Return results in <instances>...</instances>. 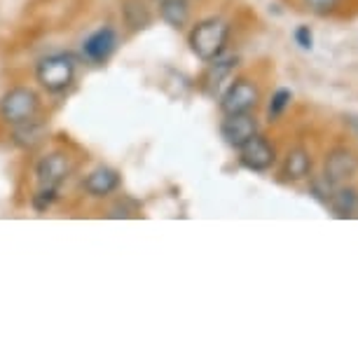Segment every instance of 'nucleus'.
<instances>
[{"mask_svg": "<svg viewBox=\"0 0 358 358\" xmlns=\"http://www.w3.org/2000/svg\"><path fill=\"white\" fill-rule=\"evenodd\" d=\"M358 173V157L347 148H335L328 152L326 166H323V178L330 180L335 187L347 185L351 178Z\"/></svg>", "mask_w": 358, "mask_h": 358, "instance_id": "obj_7", "label": "nucleus"}, {"mask_svg": "<svg viewBox=\"0 0 358 358\" xmlns=\"http://www.w3.org/2000/svg\"><path fill=\"white\" fill-rule=\"evenodd\" d=\"M120 187V173L110 166H99L85 178V190L92 197H108Z\"/></svg>", "mask_w": 358, "mask_h": 358, "instance_id": "obj_11", "label": "nucleus"}, {"mask_svg": "<svg viewBox=\"0 0 358 358\" xmlns=\"http://www.w3.org/2000/svg\"><path fill=\"white\" fill-rule=\"evenodd\" d=\"M190 50L199 62H215L222 57L229 40V24L220 17H208L190 31Z\"/></svg>", "mask_w": 358, "mask_h": 358, "instance_id": "obj_1", "label": "nucleus"}, {"mask_svg": "<svg viewBox=\"0 0 358 358\" xmlns=\"http://www.w3.org/2000/svg\"><path fill=\"white\" fill-rule=\"evenodd\" d=\"M293 38H295V43H297V47H300V50L309 52L314 47V33H312V29H309L307 24L297 26L295 33H293Z\"/></svg>", "mask_w": 358, "mask_h": 358, "instance_id": "obj_20", "label": "nucleus"}, {"mask_svg": "<svg viewBox=\"0 0 358 358\" xmlns=\"http://www.w3.org/2000/svg\"><path fill=\"white\" fill-rule=\"evenodd\" d=\"M69 173H71V162L64 152L45 155V157L38 162V169H36L40 187H47V190H57V187L69 178Z\"/></svg>", "mask_w": 358, "mask_h": 358, "instance_id": "obj_8", "label": "nucleus"}, {"mask_svg": "<svg viewBox=\"0 0 358 358\" xmlns=\"http://www.w3.org/2000/svg\"><path fill=\"white\" fill-rule=\"evenodd\" d=\"M330 211H333L335 218H351L358 211V192L354 187L347 185H337L333 194H330L328 201Z\"/></svg>", "mask_w": 358, "mask_h": 358, "instance_id": "obj_12", "label": "nucleus"}, {"mask_svg": "<svg viewBox=\"0 0 358 358\" xmlns=\"http://www.w3.org/2000/svg\"><path fill=\"white\" fill-rule=\"evenodd\" d=\"M290 101H293V92L286 90V87H281V90H276L272 94V99H269V103H267V120L269 122H276V120L286 113Z\"/></svg>", "mask_w": 358, "mask_h": 358, "instance_id": "obj_17", "label": "nucleus"}, {"mask_svg": "<svg viewBox=\"0 0 358 358\" xmlns=\"http://www.w3.org/2000/svg\"><path fill=\"white\" fill-rule=\"evenodd\" d=\"M258 134V120L253 113H236L225 115V120L220 122V136L229 148L239 150L246 141H251Z\"/></svg>", "mask_w": 358, "mask_h": 358, "instance_id": "obj_6", "label": "nucleus"}, {"mask_svg": "<svg viewBox=\"0 0 358 358\" xmlns=\"http://www.w3.org/2000/svg\"><path fill=\"white\" fill-rule=\"evenodd\" d=\"M281 176L290 183H297V180H305L312 176V155H309L305 148H293L286 159H283L281 166Z\"/></svg>", "mask_w": 358, "mask_h": 358, "instance_id": "obj_10", "label": "nucleus"}, {"mask_svg": "<svg viewBox=\"0 0 358 358\" xmlns=\"http://www.w3.org/2000/svg\"><path fill=\"white\" fill-rule=\"evenodd\" d=\"M36 78L40 87H45L52 94L69 90L73 80H76V59L69 57V54H52V57L40 59Z\"/></svg>", "mask_w": 358, "mask_h": 358, "instance_id": "obj_2", "label": "nucleus"}, {"mask_svg": "<svg viewBox=\"0 0 358 358\" xmlns=\"http://www.w3.org/2000/svg\"><path fill=\"white\" fill-rule=\"evenodd\" d=\"M57 199V190H47V187H40V192L33 197V206L38 208V211H45V208L52 206V201Z\"/></svg>", "mask_w": 358, "mask_h": 358, "instance_id": "obj_21", "label": "nucleus"}, {"mask_svg": "<svg viewBox=\"0 0 358 358\" xmlns=\"http://www.w3.org/2000/svg\"><path fill=\"white\" fill-rule=\"evenodd\" d=\"M40 99L38 94L29 90V87H15L0 99V117L8 124H22L29 122L38 115Z\"/></svg>", "mask_w": 358, "mask_h": 358, "instance_id": "obj_3", "label": "nucleus"}, {"mask_svg": "<svg viewBox=\"0 0 358 358\" xmlns=\"http://www.w3.org/2000/svg\"><path fill=\"white\" fill-rule=\"evenodd\" d=\"M122 15H124V22L129 29L138 31V29H145L150 26V12L141 0H124L122 5Z\"/></svg>", "mask_w": 358, "mask_h": 358, "instance_id": "obj_16", "label": "nucleus"}, {"mask_svg": "<svg viewBox=\"0 0 358 358\" xmlns=\"http://www.w3.org/2000/svg\"><path fill=\"white\" fill-rule=\"evenodd\" d=\"M159 15L171 29H183L190 22L187 0H159Z\"/></svg>", "mask_w": 358, "mask_h": 358, "instance_id": "obj_14", "label": "nucleus"}, {"mask_svg": "<svg viewBox=\"0 0 358 358\" xmlns=\"http://www.w3.org/2000/svg\"><path fill=\"white\" fill-rule=\"evenodd\" d=\"M260 103V92L255 83L251 80H234L227 87L225 94L220 96V110L225 115H236V113H253L255 106Z\"/></svg>", "mask_w": 358, "mask_h": 358, "instance_id": "obj_4", "label": "nucleus"}, {"mask_svg": "<svg viewBox=\"0 0 358 358\" xmlns=\"http://www.w3.org/2000/svg\"><path fill=\"white\" fill-rule=\"evenodd\" d=\"M302 3H305V8L309 12H314L316 17H328L340 8L342 0H302Z\"/></svg>", "mask_w": 358, "mask_h": 358, "instance_id": "obj_18", "label": "nucleus"}, {"mask_svg": "<svg viewBox=\"0 0 358 358\" xmlns=\"http://www.w3.org/2000/svg\"><path fill=\"white\" fill-rule=\"evenodd\" d=\"M43 136H45V127L33 117V120H29V122L17 124L15 143L22 145V148H36L40 141H43Z\"/></svg>", "mask_w": 358, "mask_h": 358, "instance_id": "obj_15", "label": "nucleus"}, {"mask_svg": "<svg viewBox=\"0 0 358 358\" xmlns=\"http://www.w3.org/2000/svg\"><path fill=\"white\" fill-rule=\"evenodd\" d=\"M236 69V59H215V62H208V71L204 76V90L206 94L215 96L218 90L222 87V80H225L229 73Z\"/></svg>", "mask_w": 358, "mask_h": 358, "instance_id": "obj_13", "label": "nucleus"}, {"mask_svg": "<svg viewBox=\"0 0 358 358\" xmlns=\"http://www.w3.org/2000/svg\"><path fill=\"white\" fill-rule=\"evenodd\" d=\"M239 164L255 173H265L276 164V150L267 138L255 134L251 141H246L239 148Z\"/></svg>", "mask_w": 358, "mask_h": 358, "instance_id": "obj_5", "label": "nucleus"}, {"mask_svg": "<svg viewBox=\"0 0 358 358\" xmlns=\"http://www.w3.org/2000/svg\"><path fill=\"white\" fill-rule=\"evenodd\" d=\"M344 124H347L349 129L354 131L356 136H358V115H354V113H347V115H344Z\"/></svg>", "mask_w": 358, "mask_h": 358, "instance_id": "obj_22", "label": "nucleus"}, {"mask_svg": "<svg viewBox=\"0 0 358 358\" xmlns=\"http://www.w3.org/2000/svg\"><path fill=\"white\" fill-rule=\"evenodd\" d=\"M333 190H335V185L330 183V180L323 178V176H321V178L312 180V194L319 201H323V204H328V201H330V194H333Z\"/></svg>", "mask_w": 358, "mask_h": 358, "instance_id": "obj_19", "label": "nucleus"}, {"mask_svg": "<svg viewBox=\"0 0 358 358\" xmlns=\"http://www.w3.org/2000/svg\"><path fill=\"white\" fill-rule=\"evenodd\" d=\"M115 47H117V33L106 26V29H99L96 33H92V36L85 40L83 54L92 64H101L115 52Z\"/></svg>", "mask_w": 358, "mask_h": 358, "instance_id": "obj_9", "label": "nucleus"}]
</instances>
